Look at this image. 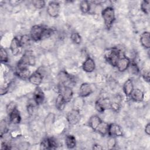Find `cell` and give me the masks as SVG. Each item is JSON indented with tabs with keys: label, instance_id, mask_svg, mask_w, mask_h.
Masks as SVG:
<instances>
[{
	"label": "cell",
	"instance_id": "6",
	"mask_svg": "<svg viewBox=\"0 0 150 150\" xmlns=\"http://www.w3.org/2000/svg\"><path fill=\"white\" fill-rule=\"evenodd\" d=\"M80 111L74 109H72L71 111H70L66 115L67 122L69 124L72 125L77 124L80 121Z\"/></svg>",
	"mask_w": 150,
	"mask_h": 150
},
{
	"label": "cell",
	"instance_id": "32",
	"mask_svg": "<svg viewBox=\"0 0 150 150\" xmlns=\"http://www.w3.org/2000/svg\"><path fill=\"white\" fill-rule=\"evenodd\" d=\"M0 58L1 62L4 63L8 62L9 60L8 52H6V49H4L3 47H1L0 49Z\"/></svg>",
	"mask_w": 150,
	"mask_h": 150
},
{
	"label": "cell",
	"instance_id": "36",
	"mask_svg": "<svg viewBox=\"0 0 150 150\" xmlns=\"http://www.w3.org/2000/svg\"><path fill=\"white\" fill-rule=\"evenodd\" d=\"M110 108L114 112H118L121 110V104L117 101H111Z\"/></svg>",
	"mask_w": 150,
	"mask_h": 150
},
{
	"label": "cell",
	"instance_id": "33",
	"mask_svg": "<svg viewBox=\"0 0 150 150\" xmlns=\"http://www.w3.org/2000/svg\"><path fill=\"white\" fill-rule=\"evenodd\" d=\"M32 4L36 9H41L46 5V2L43 0H35L32 1Z\"/></svg>",
	"mask_w": 150,
	"mask_h": 150
},
{
	"label": "cell",
	"instance_id": "40",
	"mask_svg": "<svg viewBox=\"0 0 150 150\" xmlns=\"http://www.w3.org/2000/svg\"><path fill=\"white\" fill-rule=\"evenodd\" d=\"M35 105H37L36 104H32L30 103L28 104V105L27 106V110L29 114H33V113L34 112V111H35Z\"/></svg>",
	"mask_w": 150,
	"mask_h": 150
},
{
	"label": "cell",
	"instance_id": "42",
	"mask_svg": "<svg viewBox=\"0 0 150 150\" xmlns=\"http://www.w3.org/2000/svg\"><path fill=\"white\" fill-rule=\"evenodd\" d=\"M93 149H96V150H100V149H103V147L99 144H94L93 146Z\"/></svg>",
	"mask_w": 150,
	"mask_h": 150
},
{
	"label": "cell",
	"instance_id": "35",
	"mask_svg": "<svg viewBox=\"0 0 150 150\" xmlns=\"http://www.w3.org/2000/svg\"><path fill=\"white\" fill-rule=\"evenodd\" d=\"M16 108H17V105L15 102L11 101L10 103H9V104L6 105V111L8 115L11 114Z\"/></svg>",
	"mask_w": 150,
	"mask_h": 150
},
{
	"label": "cell",
	"instance_id": "39",
	"mask_svg": "<svg viewBox=\"0 0 150 150\" xmlns=\"http://www.w3.org/2000/svg\"><path fill=\"white\" fill-rule=\"evenodd\" d=\"M142 77L144 79V80L148 83L149 82V71L148 70H146V69H144L142 70Z\"/></svg>",
	"mask_w": 150,
	"mask_h": 150
},
{
	"label": "cell",
	"instance_id": "14",
	"mask_svg": "<svg viewBox=\"0 0 150 150\" xmlns=\"http://www.w3.org/2000/svg\"><path fill=\"white\" fill-rule=\"evenodd\" d=\"M21 48H22V46L20 43L19 39H18L16 36L13 38L9 46V49L12 54L14 56L18 55L21 52Z\"/></svg>",
	"mask_w": 150,
	"mask_h": 150
},
{
	"label": "cell",
	"instance_id": "34",
	"mask_svg": "<svg viewBox=\"0 0 150 150\" xmlns=\"http://www.w3.org/2000/svg\"><path fill=\"white\" fill-rule=\"evenodd\" d=\"M117 145L116 138L114 137H109L107 142V145L108 149H113Z\"/></svg>",
	"mask_w": 150,
	"mask_h": 150
},
{
	"label": "cell",
	"instance_id": "16",
	"mask_svg": "<svg viewBox=\"0 0 150 150\" xmlns=\"http://www.w3.org/2000/svg\"><path fill=\"white\" fill-rule=\"evenodd\" d=\"M55 121V114L49 112L44 120V127L46 132H50Z\"/></svg>",
	"mask_w": 150,
	"mask_h": 150
},
{
	"label": "cell",
	"instance_id": "4",
	"mask_svg": "<svg viewBox=\"0 0 150 150\" xmlns=\"http://www.w3.org/2000/svg\"><path fill=\"white\" fill-rule=\"evenodd\" d=\"M45 28L46 27L39 25L33 26L30 30V36L31 39L35 42L42 40Z\"/></svg>",
	"mask_w": 150,
	"mask_h": 150
},
{
	"label": "cell",
	"instance_id": "20",
	"mask_svg": "<svg viewBox=\"0 0 150 150\" xmlns=\"http://www.w3.org/2000/svg\"><path fill=\"white\" fill-rule=\"evenodd\" d=\"M9 121L13 124H18L21 121V116L19 111L16 108L8 115Z\"/></svg>",
	"mask_w": 150,
	"mask_h": 150
},
{
	"label": "cell",
	"instance_id": "15",
	"mask_svg": "<svg viewBox=\"0 0 150 150\" xmlns=\"http://www.w3.org/2000/svg\"><path fill=\"white\" fill-rule=\"evenodd\" d=\"M33 99L37 105L42 104L45 100V94L39 86H37L34 91Z\"/></svg>",
	"mask_w": 150,
	"mask_h": 150
},
{
	"label": "cell",
	"instance_id": "17",
	"mask_svg": "<svg viewBox=\"0 0 150 150\" xmlns=\"http://www.w3.org/2000/svg\"><path fill=\"white\" fill-rule=\"evenodd\" d=\"M130 97L134 101L141 102L144 98V93L138 88H134Z\"/></svg>",
	"mask_w": 150,
	"mask_h": 150
},
{
	"label": "cell",
	"instance_id": "31",
	"mask_svg": "<svg viewBox=\"0 0 150 150\" xmlns=\"http://www.w3.org/2000/svg\"><path fill=\"white\" fill-rule=\"evenodd\" d=\"M30 40H32V39L30 38V35H22L21 37V38L19 39L20 43L22 47L28 46L30 43Z\"/></svg>",
	"mask_w": 150,
	"mask_h": 150
},
{
	"label": "cell",
	"instance_id": "41",
	"mask_svg": "<svg viewBox=\"0 0 150 150\" xmlns=\"http://www.w3.org/2000/svg\"><path fill=\"white\" fill-rule=\"evenodd\" d=\"M144 131L145 134L147 135H150V124L149 122L147 123L145 126V128H144Z\"/></svg>",
	"mask_w": 150,
	"mask_h": 150
},
{
	"label": "cell",
	"instance_id": "19",
	"mask_svg": "<svg viewBox=\"0 0 150 150\" xmlns=\"http://www.w3.org/2000/svg\"><path fill=\"white\" fill-rule=\"evenodd\" d=\"M140 43L141 45L146 48L149 49L150 47V34L148 31H145L142 32L140 36Z\"/></svg>",
	"mask_w": 150,
	"mask_h": 150
},
{
	"label": "cell",
	"instance_id": "1",
	"mask_svg": "<svg viewBox=\"0 0 150 150\" xmlns=\"http://www.w3.org/2000/svg\"><path fill=\"white\" fill-rule=\"evenodd\" d=\"M101 14L105 28L110 29L115 21L114 9L111 6H107L102 10Z\"/></svg>",
	"mask_w": 150,
	"mask_h": 150
},
{
	"label": "cell",
	"instance_id": "12",
	"mask_svg": "<svg viewBox=\"0 0 150 150\" xmlns=\"http://www.w3.org/2000/svg\"><path fill=\"white\" fill-rule=\"evenodd\" d=\"M93 92V88L91 84L88 83H82L79 88L80 96L85 98L89 96Z\"/></svg>",
	"mask_w": 150,
	"mask_h": 150
},
{
	"label": "cell",
	"instance_id": "9",
	"mask_svg": "<svg viewBox=\"0 0 150 150\" xmlns=\"http://www.w3.org/2000/svg\"><path fill=\"white\" fill-rule=\"evenodd\" d=\"M43 78V75L39 70H37L33 73L30 74L28 80L31 84L36 86H39L42 83Z\"/></svg>",
	"mask_w": 150,
	"mask_h": 150
},
{
	"label": "cell",
	"instance_id": "30",
	"mask_svg": "<svg viewBox=\"0 0 150 150\" xmlns=\"http://www.w3.org/2000/svg\"><path fill=\"white\" fill-rule=\"evenodd\" d=\"M70 39L71 41L76 45H79L81 42V36L78 32L71 33L70 35Z\"/></svg>",
	"mask_w": 150,
	"mask_h": 150
},
{
	"label": "cell",
	"instance_id": "28",
	"mask_svg": "<svg viewBox=\"0 0 150 150\" xmlns=\"http://www.w3.org/2000/svg\"><path fill=\"white\" fill-rule=\"evenodd\" d=\"M79 8L83 13H88L91 9V5L89 1L83 0L80 2Z\"/></svg>",
	"mask_w": 150,
	"mask_h": 150
},
{
	"label": "cell",
	"instance_id": "2",
	"mask_svg": "<svg viewBox=\"0 0 150 150\" xmlns=\"http://www.w3.org/2000/svg\"><path fill=\"white\" fill-rule=\"evenodd\" d=\"M36 64L35 56L31 50H26L18 62L17 68H25L28 66H34Z\"/></svg>",
	"mask_w": 150,
	"mask_h": 150
},
{
	"label": "cell",
	"instance_id": "22",
	"mask_svg": "<svg viewBox=\"0 0 150 150\" xmlns=\"http://www.w3.org/2000/svg\"><path fill=\"white\" fill-rule=\"evenodd\" d=\"M16 75L22 79H28L30 75V71L28 67L17 68L15 71Z\"/></svg>",
	"mask_w": 150,
	"mask_h": 150
},
{
	"label": "cell",
	"instance_id": "37",
	"mask_svg": "<svg viewBox=\"0 0 150 150\" xmlns=\"http://www.w3.org/2000/svg\"><path fill=\"white\" fill-rule=\"evenodd\" d=\"M0 131H1V137H2L4 134L7 132L6 129V124L5 120H3L1 121L0 124Z\"/></svg>",
	"mask_w": 150,
	"mask_h": 150
},
{
	"label": "cell",
	"instance_id": "29",
	"mask_svg": "<svg viewBox=\"0 0 150 150\" xmlns=\"http://www.w3.org/2000/svg\"><path fill=\"white\" fill-rule=\"evenodd\" d=\"M140 7H141V9L144 13H145L146 15H148L149 13L150 5H149V1H145V0L142 1L141 2Z\"/></svg>",
	"mask_w": 150,
	"mask_h": 150
},
{
	"label": "cell",
	"instance_id": "23",
	"mask_svg": "<svg viewBox=\"0 0 150 150\" xmlns=\"http://www.w3.org/2000/svg\"><path fill=\"white\" fill-rule=\"evenodd\" d=\"M108 127H109V124L102 121L99 124V125L96 128V131H97L101 135L105 136L106 135H108Z\"/></svg>",
	"mask_w": 150,
	"mask_h": 150
},
{
	"label": "cell",
	"instance_id": "27",
	"mask_svg": "<svg viewBox=\"0 0 150 150\" xmlns=\"http://www.w3.org/2000/svg\"><path fill=\"white\" fill-rule=\"evenodd\" d=\"M84 105V98L80 96L76 97L73 103V109L79 110L80 111V110L83 108V106Z\"/></svg>",
	"mask_w": 150,
	"mask_h": 150
},
{
	"label": "cell",
	"instance_id": "3",
	"mask_svg": "<svg viewBox=\"0 0 150 150\" xmlns=\"http://www.w3.org/2000/svg\"><path fill=\"white\" fill-rule=\"evenodd\" d=\"M105 59L113 67H116L121 57V51L117 47L107 49L104 52Z\"/></svg>",
	"mask_w": 150,
	"mask_h": 150
},
{
	"label": "cell",
	"instance_id": "10",
	"mask_svg": "<svg viewBox=\"0 0 150 150\" xmlns=\"http://www.w3.org/2000/svg\"><path fill=\"white\" fill-rule=\"evenodd\" d=\"M123 135L121 127L115 123L109 124L108 135L109 137H122Z\"/></svg>",
	"mask_w": 150,
	"mask_h": 150
},
{
	"label": "cell",
	"instance_id": "24",
	"mask_svg": "<svg viewBox=\"0 0 150 150\" xmlns=\"http://www.w3.org/2000/svg\"><path fill=\"white\" fill-rule=\"evenodd\" d=\"M66 104V103L64 101L63 96L60 93H59L55 100L56 108L59 111H63L64 109Z\"/></svg>",
	"mask_w": 150,
	"mask_h": 150
},
{
	"label": "cell",
	"instance_id": "26",
	"mask_svg": "<svg viewBox=\"0 0 150 150\" xmlns=\"http://www.w3.org/2000/svg\"><path fill=\"white\" fill-rule=\"evenodd\" d=\"M58 78L60 81V84L66 85V83L69 82L71 80V77L70 74H69L66 71L62 70L58 74Z\"/></svg>",
	"mask_w": 150,
	"mask_h": 150
},
{
	"label": "cell",
	"instance_id": "25",
	"mask_svg": "<svg viewBox=\"0 0 150 150\" xmlns=\"http://www.w3.org/2000/svg\"><path fill=\"white\" fill-rule=\"evenodd\" d=\"M65 145L69 149H73L76 145V140L73 135H67L65 137Z\"/></svg>",
	"mask_w": 150,
	"mask_h": 150
},
{
	"label": "cell",
	"instance_id": "13",
	"mask_svg": "<svg viewBox=\"0 0 150 150\" xmlns=\"http://www.w3.org/2000/svg\"><path fill=\"white\" fill-rule=\"evenodd\" d=\"M83 70L87 73H91L96 69V63L94 60L90 56H88L82 64Z\"/></svg>",
	"mask_w": 150,
	"mask_h": 150
},
{
	"label": "cell",
	"instance_id": "18",
	"mask_svg": "<svg viewBox=\"0 0 150 150\" xmlns=\"http://www.w3.org/2000/svg\"><path fill=\"white\" fill-rule=\"evenodd\" d=\"M134 88V87L132 80L131 79H127L123 84V91L125 95L127 97H130L131 94Z\"/></svg>",
	"mask_w": 150,
	"mask_h": 150
},
{
	"label": "cell",
	"instance_id": "21",
	"mask_svg": "<svg viewBox=\"0 0 150 150\" xmlns=\"http://www.w3.org/2000/svg\"><path fill=\"white\" fill-rule=\"evenodd\" d=\"M101 121L102 120L98 115H93L89 118L88 123L89 127H90V128L94 131H96V128L99 125V124L101 122Z\"/></svg>",
	"mask_w": 150,
	"mask_h": 150
},
{
	"label": "cell",
	"instance_id": "5",
	"mask_svg": "<svg viewBox=\"0 0 150 150\" xmlns=\"http://www.w3.org/2000/svg\"><path fill=\"white\" fill-rule=\"evenodd\" d=\"M60 11V5L56 1H50L48 3L46 12L47 14L52 18H56L59 16Z\"/></svg>",
	"mask_w": 150,
	"mask_h": 150
},
{
	"label": "cell",
	"instance_id": "11",
	"mask_svg": "<svg viewBox=\"0 0 150 150\" xmlns=\"http://www.w3.org/2000/svg\"><path fill=\"white\" fill-rule=\"evenodd\" d=\"M57 147L56 141L52 138H46L43 139L40 144L41 149H54Z\"/></svg>",
	"mask_w": 150,
	"mask_h": 150
},
{
	"label": "cell",
	"instance_id": "8",
	"mask_svg": "<svg viewBox=\"0 0 150 150\" xmlns=\"http://www.w3.org/2000/svg\"><path fill=\"white\" fill-rule=\"evenodd\" d=\"M131 63V62L129 58L124 56L122 57H121L119 59L116 67L120 72H124L129 68Z\"/></svg>",
	"mask_w": 150,
	"mask_h": 150
},
{
	"label": "cell",
	"instance_id": "38",
	"mask_svg": "<svg viewBox=\"0 0 150 150\" xmlns=\"http://www.w3.org/2000/svg\"><path fill=\"white\" fill-rule=\"evenodd\" d=\"M95 109L97 111H98L100 113H102L105 111V108L102 105V104H101V103L100 102V101L98 100L97 101H96L95 103Z\"/></svg>",
	"mask_w": 150,
	"mask_h": 150
},
{
	"label": "cell",
	"instance_id": "7",
	"mask_svg": "<svg viewBox=\"0 0 150 150\" xmlns=\"http://www.w3.org/2000/svg\"><path fill=\"white\" fill-rule=\"evenodd\" d=\"M60 93L63 97V98L66 103L70 102L73 96V91L72 88L64 84H61V87L59 88Z\"/></svg>",
	"mask_w": 150,
	"mask_h": 150
}]
</instances>
